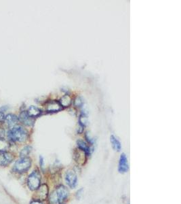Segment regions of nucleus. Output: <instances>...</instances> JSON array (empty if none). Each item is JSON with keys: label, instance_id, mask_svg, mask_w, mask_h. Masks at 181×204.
<instances>
[{"label": "nucleus", "instance_id": "1", "mask_svg": "<svg viewBox=\"0 0 181 204\" xmlns=\"http://www.w3.org/2000/svg\"><path fill=\"white\" fill-rule=\"evenodd\" d=\"M9 139L16 142H24L27 139V131L20 126H15L8 132Z\"/></svg>", "mask_w": 181, "mask_h": 204}, {"label": "nucleus", "instance_id": "2", "mask_svg": "<svg viewBox=\"0 0 181 204\" xmlns=\"http://www.w3.org/2000/svg\"><path fill=\"white\" fill-rule=\"evenodd\" d=\"M31 161L29 158H21L15 163V166H14V170L19 173L25 172L31 167Z\"/></svg>", "mask_w": 181, "mask_h": 204}, {"label": "nucleus", "instance_id": "3", "mask_svg": "<svg viewBox=\"0 0 181 204\" xmlns=\"http://www.w3.org/2000/svg\"><path fill=\"white\" fill-rule=\"evenodd\" d=\"M41 176L39 172L35 171L29 175L27 180V184L29 189L32 191L37 190L40 186Z\"/></svg>", "mask_w": 181, "mask_h": 204}, {"label": "nucleus", "instance_id": "4", "mask_svg": "<svg viewBox=\"0 0 181 204\" xmlns=\"http://www.w3.org/2000/svg\"><path fill=\"white\" fill-rule=\"evenodd\" d=\"M65 180L67 184L71 189L75 188L78 183V177L74 170H68L65 174Z\"/></svg>", "mask_w": 181, "mask_h": 204}, {"label": "nucleus", "instance_id": "5", "mask_svg": "<svg viewBox=\"0 0 181 204\" xmlns=\"http://www.w3.org/2000/svg\"><path fill=\"white\" fill-rule=\"evenodd\" d=\"M55 193L56 195H57L59 203H61V202H63L64 200L67 198V197L68 196L69 194V191L64 186H58V187L56 189Z\"/></svg>", "mask_w": 181, "mask_h": 204}, {"label": "nucleus", "instance_id": "6", "mask_svg": "<svg viewBox=\"0 0 181 204\" xmlns=\"http://www.w3.org/2000/svg\"><path fill=\"white\" fill-rule=\"evenodd\" d=\"M19 120H20L23 124H25L26 126H33L34 124V119L31 118L30 116H29L27 112L25 111H23L20 114Z\"/></svg>", "mask_w": 181, "mask_h": 204}, {"label": "nucleus", "instance_id": "7", "mask_svg": "<svg viewBox=\"0 0 181 204\" xmlns=\"http://www.w3.org/2000/svg\"><path fill=\"white\" fill-rule=\"evenodd\" d=\"M62 109V107L60 104L59 102L57 101H51L48 102L46 104V111L48 112H57L61 111Z\"/></svg>", "mask_w": 181, "mask_h": 204}, {"label": "nucleus", "instance_id": "8", "mask_svg": "<svg viewBox=\"0 0 181 204\" xmlns=\"http://www.w3.org/2000/svg\"><path fill=\"white\" fill-rule=\"evenodd\" d=\"M128 159L126 156V154L124 153L121 154L120 158V162H119V167H118V170L121 174H124L126 173L128 170Z\"/></svg>", "mask_w": 181, "mask_h": 204}, {"label": "nucleus", "instance_id": "9", "mask_svg": "<svg viewBox=\"0 0 181 204\" xmlns=\"http://www.w3.org/2000/svg\"><path fill=\"white\" fill-rule=\"evenodd\" d=\"M13 160V156L7 152H0V165L6 166Z\"/></svg>", "mask_w": 181, "mask_h": 204}, {"label": "nucleus", "instance_id": "10", "mask_svg": "<svg viewBox=\"0 0 181 204\" xmlns=\"http://www.w3.org/2000/svg\"><path fill=\"white\" fill-rule=\"evenodd\" d=\"M3 121L5 122L6 125L10 128H12L16 125L17 123L19 121V118L16 115L12 114H9L5 116V119Z\"/></svg>", "mask_w": 181, "mask_h": 204}, {"label": "nucleus", "instance_id": "11", "mask_svg": "<svg viewBox=\"0 0 181 204\" xmlns=\"http://www.w3.org/2000/svg\"><path fill=\"white\" fill-rule=\"evenodd\" d=\"M37 190V195L39 197V198L42 200L46 199L48 195V188L47 185L46 184L41 185Z\"/></svg>", "mask_w": 181, "mask_h": 204}, {"label": "nucleus", "instance_id": "12", "mask_svg": "<svg viewBox=\"0 0 181 204\" xmlns=\"http://www.w3.org/2000/svg\"><path fill=\"white\" fill-rule=\"evenodd\" d=\"M27 114L30 116L31 118H36V117L40 116L41 114V110L38 108L37 107L34 106H30L29 109L27 110Z\"/></svg>", "mask_w": 181, "mask_h": 204}, {"label": "nucleus", "instance_id": "13", "mask_svg": "<svg viewBox=\"0 0 181 204\" xmlns=\"http://www.w3.org/2000/svg\"><path fill=\"white\" fill-rule=\"evenodd\" d=\"M72 102V99L71 98L69 95H64L62 98L60 99L59 101V103L61 105L62 107H65V108H67V107H69L71 104Z\"/></svg>", "mask_w": 181, "mask_h": 204}, {"label": "nucleus", "instance_id": "14", "mask_svg": "<svg viewBox=\"0 0 181 204\" xmlns=\"http://www.w3.org/2000/svg\"><path fill=\"white\" fill-rule=\"evenodd\" d=\"M110 140L112 144V146L113 148V149L116 151H120L121 146V143L120 141L118 140L117 138L115 137L114 136H111L110 137Z\"/></svg>", "mask_w": 181, "mask_h": 204}, {"label": "nucleus", "instance_id": "15", "mask_svg": "<svg viewBox=\"0 0 181 204\" xmlns=\"http://www.w3.org/2000/svg\"><path fill=\"white\" fill-rule=\"evenodd\" d=\"M10 148V143L3 138L0 137V152H7Z\"/></svg>", "mask_w": 181, "mask_h": 204}, {"label": "nucleus", "instance_id": "16", "mask_svg": "<svg viewBox=\"0 0 181 204\" xmlns=\"http://www.w3.org/2000/svg\"><path fill=\"white\" fill-rule=\"evenodd\" d=\"M77 143H78V146L80 148V149L83 151H84L87 154H90V148L86 142H84V141L82 140H78Z\"/></svg>", "mask_w": 181, "mask_h": 204}, {"label": "nucleus", "instance_id": "17", "mask_svg": "<svg viewBox=\"0 0 181 204\" xmlns=\"http://www.w3.org/2000/svg\"><path fill=\"white\" fill-rule=\"evenodd\" d=\"M31 151V147L30 146L25 147L21 150V152H20V157H21V158L27 157V156L30 153Z\"/></svg>", "mask_w": 181, "mask_h": 204}, {"label": "nucleus", "instance_id": "18", "mask_svg": "<svg viewBox=\"0 0 181 204\" xmlns=\"http://www.w3.org/2000/svg\"><path fill=\"white\" fill-rule=\"evenodd\" d=\"M50 202L51 204H59L58 200L57 199V195H56L55 191L52 193L50 196Z\"/></svg>", "mask_w": 181, "mask_h": 204}, {"label": "nucleus", "instance_id": "19", "mask_svg": "<svg viewBox=\"0 0 181 204\" xmlns=\"http://www.w3.org/2000/svg\"><path fill=\"white\" fill-rule=\"evenodd\" d=\"M79 124L81 125L82 127H85L86 123H87V118L84 114H82V115H80L79 116Z\"/></svg>", "mask_w": 181, "mask_h": 204}, {"label": "nucleus", "instance_id": "20", "mask_svg": "<svg viewBox=\"0 0 181 204\" xmlns=\"http://www.w3.org/2000/svg\"><path fill=\"white\" fill-rule=\"evenodd\" d=\"M40 163L41 167L43 168L44 166V158L41 156L40 157Z\"/></svg>", "mask_w": 181, "mask_h": 204}, {"label": "nucleus", "instance_id": "21", "mask_svg": "<svg viewBox=\"0 0 181 204\" xmlns=\"http://www.w3.org/2000/svg\"><path fill=\"white\" fill-rule=\"evenodd\" d=\"M4 119H5L4 114L3 113V112H0V121H3V120H4Z\"/></svg>", "mask_w": 181, "mask_h": 204}, {"label": "nucleus", "instance_id": "22", "mask_svg": "<svg viewBox=\"0 0 181 204\" xmlns=\"http://www.w3.org/2000/svg\"><path fill=\"white\" fill-rule=\"evenodd\" d=\"M78 103V104L77 105V106H79L82 105V102L81 101V99H80L79 98H77L75 100V103Z\"/></svg>", "mask_w": 181, "mask_h": 204}, {"label": "nucleus", "instance_id": "23", "mask_svg": "<svg viewBox=\"0 0 181 204\" xmlns=\"http://www.w3.org/2000/svg\"><path fill=\"white\" fill-rule=\"evenodd\" d=\"M31 204H42L40 201H33L31 203Z\"/></svg>", "mask_w": 181, "mask_h": 204}]
</instances>
